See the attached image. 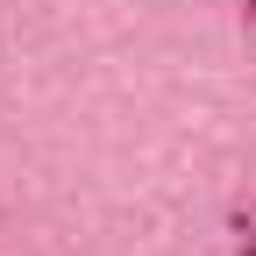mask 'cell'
I'll return each mask as SVG.
<instances>
[{"instance_id":"obj_1","label":"cell","mask_w":256,"mask_h":256,"mask_svg":"<svg viewBox=\"0 0 256 256\" xmlns=\"http://www.w3.org/2000/svg\"><path fill=\"white\" fill-rule=\"evenodd\" d=\"M242 256H256V242H249V249H242Z\"/></svg>"}]
</instances>
